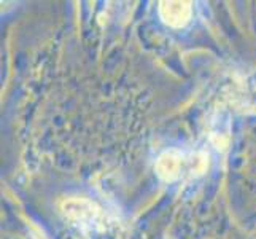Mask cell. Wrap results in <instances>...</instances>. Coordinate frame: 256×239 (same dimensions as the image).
<instances>
[{
    "mask_svg": "<svg viewBox=\"0 0 256 239\" xmlns=\"http://www.w3.org/2000/svg\"><path fill=\"white\" fill-rule=\"evenodd\" d=\"M64 215L82 228H99L102 223V212L94 202L84 198H68L60 204Z\"/></svg>",
    "mask_w": 256,
    "mask_h": 239,
    "instance_id": "cell-1",
    "label": "cell"
},
{
    "mask_svg": "<svg viewBox=\"0 0 256 239\" xmlns=\"http://www.w3.org/2000/svg\"><path fill=\"white\" fill-rule=\"evenodd\" d=\"M192 15L191 2H160V16L170 28H184Z\"/></svg>",
    "mask_w": 256,
    "mask_h": 239,
    "instance_id": "cell-2",
    "label": "cell"
},
{
    "mask_svg": "<svg viewBox=\"0 0 256 239\" xmlns=\"http://www.w3.org/2000/svg\"><path fill=\"white\" fill-rule=\"evenodd\" d=\"M183 155L178 150H167L156 161V174L164 182H175L182 175Z\"/></svg>",
    "mask_w": 256,
    "mask_h": 239,
    "instance_id": "cell-3",
    "label": "cell"
}]
</instances>
